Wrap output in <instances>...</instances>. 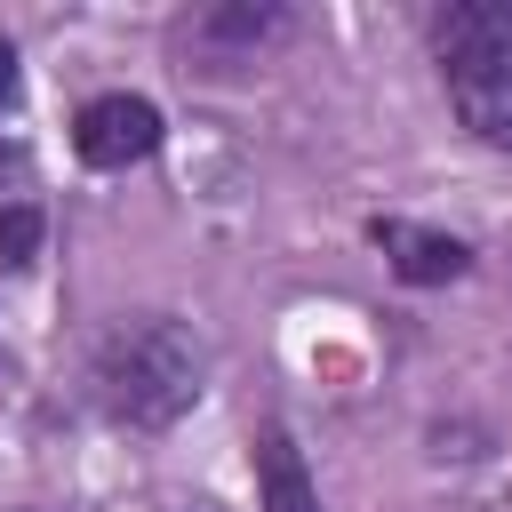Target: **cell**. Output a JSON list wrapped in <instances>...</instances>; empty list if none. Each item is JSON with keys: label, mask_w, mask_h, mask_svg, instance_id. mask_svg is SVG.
Wrapping results in <instances>:
<instances>
[{"label": "cell", "mask_w": 512, "mask_h": 512, "mask_svg": "<svg viewBox=\"0 0 512 512\" xmlns=\"http://www.w3.org/2000/svg\"><path fill=\"white\" fill-rule=\"evenodd\" d=\"M96 384H104V408H112L120 424L160 432V424H176V416L200 400V384H208V344H200L184 320H168V312L128 320V328L104 344Z\"/></svg>", "instance_id": "1"}, {"label": "cell", "mask_w": 512, "mask_h": 512, "mask_svg": "<svg viewBox=\"0 0 512 512\" xmlns=\"http://www.w3.org/2000/svg\"><path fill=\"white\" fill-rule=\"evenodd\" d=\"M432 56L456 96L512 88V0H456L432 16Z\"/></svg>", "instance_id": "2"}, {"label": "cell", "mask_w": 512, "mask_h": 512, "mask_svg": "<svg viewBox=\"0 0 512 512\" xmlns=\"http://www.w3.org/2000/svg\"><path fill=\"white\" fill-rule=\"evenodd\" d=\"M72 152H80L88 168H136V160H152V152H160V104H144V96H128V88L80 104Z\"/></svg>", "instance_id": "3"}, {"label": "cell", "mask_w": 512, "mask_h": 512, "mask_svg": "<svg viewBox=\"0 0 512 512\" xmlns=\"http://www.w3.org/2000/svg\"><path fill=\"white\" fill-rule=\"evenodd\" d=\"M272 40H288V8L280 0H224V8L192 16V48H208L216 64H256Z\"/></svg>", "instance_id": "4"}, {"label": "cell", "mask_w": 512, "mask_h": 512, "mask_svg": "<svg viewBox=\"0 0 512 512\" xmlns=\"http://www.w3.org/2000/svg\"><path fill=\"white\" fill-rule=\"evenodd\" d=\"M376 248H384V256H392V272H400V280H416V288L456 280V272L472 264V248H464V240H448V232H416V224H376Z\"/></svg>", "instance_id": "5"}, {"label": "cell", "mask_w": 512, "mask_h": 512, "mask_svg": "<svg viewBox=\"0 0 512 512\" xmlns=\"http://www.w3.org/2000/svg\"><path fill=\"white\" fill-rule=\"evenodd\" d=\"M256 488H264V512H320L312 472H304V456H296V440H288L280 424H272L264 448H256Z\"/></svg>", "instance_id": "6"}, {"label": "cell", "mask_w": 512, "mask_h": 512, "mask_svg": "<svg viewBox=\"0 0 512 512\" xmlns=\"http://www.w3.org/2000/svg\"><path fill=\"white\" fill-rule=\"evenodd\" d=\"M40 240H48V216H40L32 200H8V208H0V272H24V264L40 256Z\"/></svg>", "instance_id": "7"}, {"label": "cell", "mask_w": 512, "mask_h": 512, "mask_svg": "<svg viewBox=\"0 0 512 512\" xmlns=\"http://www.w3.org/2000/svg\"><path fill=\"white\" fill-rule=\"evenodd\" d=\"M456 112H464V128H472V136L512 144V88H472V96H456Z\"/></svg>", "instance_id": "8"}, {"label": "cell", "mask_w": 512, "mask_h": 512, "mask_svg": "<svg viewBox=\"0 0 512 512\" xmlns=\"http://www.w3.org/2000/svg\"><path fill=\"white\" fill-rule=\"evenodd\" d=\"M8 96H16V48L0 40V104H8Z\"/></svg>", "instance_id": "9"}]
</instances>
